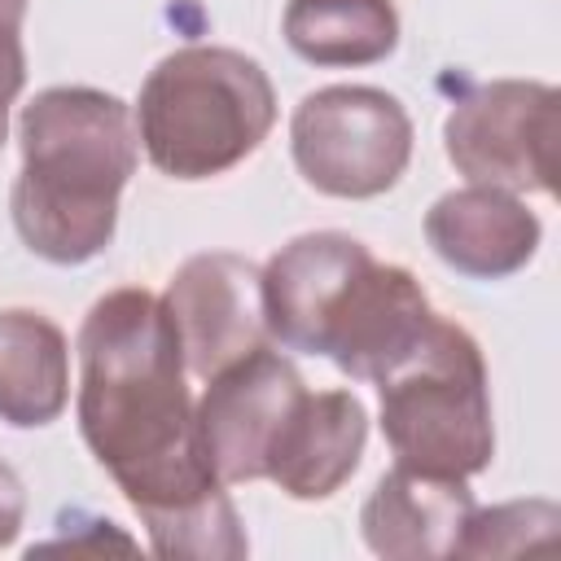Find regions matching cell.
I'll use <instances>...</instances> for the list:
<instances>
[{
    "instance_id": "cell-14",
    "label": "cell",
    "mask_w": 561,
    "mask_h": 561,
    "mask_svg": "<svg viewBox=\"0 0 561 561\" xmlns=\"http://www.w3.org/2000/svg\"><path fill=\"white\" fill-rule=\"evenodd\" d=\"M70 399L66 333L26 307L0 311V421L18 430L48 425Z\"/></svg>"
},
{
    "instance_id": "cell-16",
    "label": "cell",
    "mask_w": 561,
    "mask_h": 561,
    "mask_svg": "<svg viewBox=\"0 0 561 561\" xmlns=\"http://www.w3.org/2000/svg\"><path fill=\"white\" fill-rule=\"evenodd\" d=\"M557 526H561V513L548 500H517V504L473 508L456 557H504V552H522L530 543L552 539Z\"/></svg>"
},
{
    "instance_id": "cell-11",
    "label": "cell",
    "mask_w": 561,
    "mask_h": 561,
    "mask_svg": "<svg viewBox=\"0 0 561 561\" xmlns=\"http://www.w3.org/2000/svg\"><path fill=\"white\" fill-rule=\"evenodd\" d=\"M473 495L465 486V478H447V473H425L412 465H394L373 495L359 508V530L364 543L377 557L390 561H438V557H456L469 513H473Z\"/></svg>"
},
{
    "instance_id": "cell-3",
    "label": "cell",
    "mask_w": 561,
    "mask_h": 561,
    "mask_svg": "<svg viewBox=\"0 0 561 561\" xmlns=\"http://www.w3.org/2000/svg\"><path fill=\"white\" fill-rule=\"evenodd\" d=\"M276 123L267 70L224 44H184L140 83L136 136L171 180H210L245 162Z\"/></svg>"
},
{
    "instance_id": "cell-12",
    "label": "cell",
    "mask_w": 561,
    "mask_h": 561,
    "mask_svg": "<svg viewBox=\"0 0 561 561\" xmlns=\"http://www.w3.org/2000/svg\"><path fill=\"white\" fill-rule=\"evenodd\" d=\"M539 219L508 188L469 184L443 193L425 215V241L434 254L473 280H500L522 272L539 250Z\"/></svg>"
},
{
    "instance_id": "cell-7",
    "label": "cell",
    "mask_w": 561,
    "mask_h": 561,
    "mask_svg": "<svg viewBox=\"0 0 561 561\" xmlns=\"http://www.w3.org/2000/svg\"><path fill=\"white\" fill-rule=\"evenodd\" d=\"M302 394L307 386L298 368L267 342L206 377L197 399V438L210 473L224 486L267 478V456Z\"/></svg>"
},
{
    "instance_id": "cell-6",
    "label": "cell",
    "mask_w": 561,
    "mask_h": 561,
    "mask_svg": "<svg viewBox=\"0 0 561 561\" xmlns=\"http://www.w3.org/2000/svg\"><path fill=\"white\" fill-rule=\"evenodd\" d=\"M443 145L469 184L508 193H552L561 145V92L539 79H491L469 88L447 123Z\"/></svg>"
},
{
    "instance_id": "cell-8",
    "label": "cell",
    "mask_w": 561,
    "mask_h": 561,
    "mask_svg": "<svg viewBox=\"0 0 561 561\" xmlns=\"http://www.w3.org/2000/svg\"><path fill=\"white\" fill-rule=\"evenodd\" d=\"M162 307L175 329L184 368L202 381L267 342L263 267L241 254L215 250L184 259L162 294Z\"/></svg>"
},
{
    "instance_id": "cell-4",
    "label": "cell",
    "mask_w": 561,
    "mask_h": 561,
    "mask_svg": "<svg viewBox=\"0 0 561 561\" xmlns=\"http://www.w3.org/2000/svg\"><path fill=\"white\" fill-rule=\"evenodd\" d=\"M381 434L399 465L473 478L495 456L486 359L469 329L434 316L425 337L377 377Z\"/></svg>"
},
{
    "instance_id": "cell-1",
    "label": "cell",
    "mask_w": 561,
    "mask_h": 561,
    "mask_svg": "<svg viewBox=\"0 0 561 561\" xmlns=\"http://www.w3.org/2000/svg\"><path fill=\"white\" fill-rule=\"evenodd\" d=\"M184 373L162 298L110 289L79 329V434L140 513L158 557L237 561L250 543L206 465Z\"/></svg>"
},
{
    "instance_id": "cell-17",
    "label": "cell",
    "mask_w": 561,
    "mask_h": 561,
    "mask_svg": "<svg viewBox=\"0 0 561 561\" xmlns=\"http://www.w3.org/2000/svg\"><path fill=\"white\" fill-rule=\"evenodd\" d=\"M26 83V53L22 39H0V149L9 140V105Z\"/></svg>"
},
{
    "instance_id": "cell-9",
    "label": "cell",
    "mask_w": 561,
    "mask_h": 561,
    "mask_svg": "<svg viewBox=\"0 0 561 561\" xmlns=\"http://www.w3.org/2000/svg\"><path fill=\"white\" fill-rule=\"evenodd\" d=\"M368 263V245L346 232H302L280 245L263 267L267 333L289 351L324 355L329 324Z\"/></svg>"
},
{
    "instance_id": "cell-18",
    "label": "cell",
    "mask_w": 561,
    "mask_h": 561,
    "mask_svg": "<svg viewBox=\"0 0 561 561\" xmlns=\"http://www.w3.org/2000/svg\"><path fill=\"white\" fill-rule=\"evenodd\" d=\"M22 517H26V486L13 473V465L0 460V548H9L18 539Z\"/></svg>"
},
{
    "instance_id": "cell-13",
    "label": "cell",
    "mask_w": 561,
    "mask_h": 561,
    "mask_svg": "<svg viewBox=\"0 0 561 561\" xmlns=\"http://www.w3.org/2000/svg\"><path fill=\"white\" fill-rule=\"evenodd\" d=\"M364 443L368 412L351 390L302 394L267 456V478L289 500H329L359 469Z\"/></svg>"
},
{
    "instance_id": "cell-2",
    "label": "cell",
    "mask_w": 561,
    "mask_h": 561,
    "mask_svg": "<svg viewBox=\"0 0 561 561\" xmlns=\"http://www.w3.org/2000/svg\"><path fill=\"white\" fill-rule=\"evenodd\" d=\"M22 171L13 228L31 254L75 267L96 259L118 228V193L136 171L131 110L101 88H44L18 118Z\"/></svg>"
},
{
    "instance_id": "cell-5",
    "label": "cell",
    "mask_w": 561,
    "mask_h": 561,
    "mask_svg": "<svg viewBox=\"0 0 561 561\" xmlns=\"http://www.w3.org/2000/svg\"><path fill=\"white\" fill-rule=\"evenodd\" d=\"M289 149L302 180L324 197H381L412 158V118L399 96L368 83L307 92L289 118Z\"/></svg>"
},
{
    "instance_id": "cell-10",
    "label": "cell",
    "mask_w": 561,
    "mask_h": 561,
    "mask_svg": "<svg viewBox=\"0 0 561 561\" xmlns=\"http://www.w3.org/2000/svg\"><path fill=\"white\" fill-rule=\"evenodd\" d=\"M434 307L421 280L399 263H368L329 324L324 355L355 381L386 377L430 329Z\"/></svg>"
},
{
    "instance_id": "cell-15",
    "label": "cell",
    "mask_w": 561,
    "mask_h": 561,
    "mask_svg": "<svg viewBox=\"0 0 561 561\" xmlns=\"http://www.w3.org/2000/svg\"><path fill=\"white\" fill-rule=\"evenodd\" d=\"M280 26L311 66H373L399 48L394 0H289Z\"/></svg>"
}]
</instances>
